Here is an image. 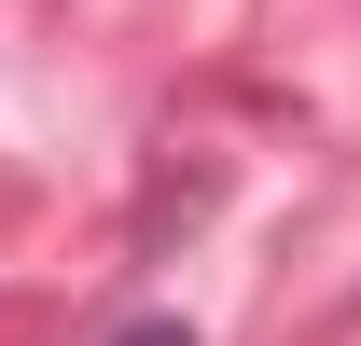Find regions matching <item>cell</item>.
<instances>
[{"label":"cell","mask_w":361,"mask_h":346,"mask_svg":"<svg viewBox=\"0 0 361 346\" xmlns=\"http://www.w3.org/2000/svg\"><path fill=\"white\" fill-rule=\"evenodd\" d=\"M111 346H195V333H180V319H139V333H111Z\"/></svg>","instance_id":"6da1fadb"}]
</instances>
